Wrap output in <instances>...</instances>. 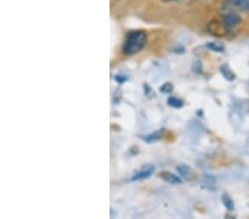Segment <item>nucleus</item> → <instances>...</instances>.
Segmentation results:
<instances>
[{
	"instance_id": "11",
	"label": "nucleus",
	"mask_w": 249,
	"mask_h": 219,
	"mask_svg": "<svg viewBox=\"0 0 249 219\" xmlns=\"http://www.w3.org/2000/svg\"><path fill=\"white\" fill-rule=\"evenodd\" d=\"M162 134H163V130L156 131V132H154L153 134H151V135H148V136H146L144 139H145V141L148 142V143L159 141V139L160 138V136H162Z\"/></svg>"
},
{
	"instance_id": "6",
	"label": "nucleus",
	"mask_w": 249,
	"mask_h": 219,
	"mask_svg": "<svg viewBox=\"0 0 249 219\" xmlns=\"http://www.w3.org/2000/svg\"><path fill=\"white\" fill-rule=\"evenodd\" d=\"M176 169H178V172L182 175L184 178L188 179V181H191V179L194 178V173H193V169L190 166L183 164V165L178 166V168Z\"/></svg>"
},
{
	"instance_id": "13",
	"label": "nucleus",
	"mask_w": 249,
	"mask_h": 219,
	"mask_svg": "<svg viewBox=\"0 0 249 219\" xmlns=\"http://www.w3.org/2000/svg\"><path fill=\"white\" fill-rule=\"evenodd\" d=\"M126 77H123L122 78V75H116L115 77V81L116 82H119V83H123L124 81H126Z\"/></svg>"
},
{
	"instance_id": "8",
	"label": "nucleus",
	"mask_w": 249,
	"mask_h": 219,
	"mask_svg": "<svg viewBox=\"0 0 249 219\" xmlns=\"http://www.w3.org/2000/svg\"><path fill=\"white\" fill-rule=\"evenodd\" d=\"M220 72H222L224 78L228 80V81H232V80H235V78H236L235 73L232 72V71L231 70V67L227 65H223L222 67H220Z\"/></svg>"
},
{
	"instance_id": "9",
	"label": "nucleus",
	"mask_w": 249,
	"mask_h": 219,
	"mask_svg": "<svg viewBox=\"0 0 249 219\" xmlns=\"http://www.w3.org/2000/svg\"><path fill=\"white\" fill-rule=\"evenodd\" d=\"M167 103H168V105L174 107V109H180V107L184 105L183 100H180L178 98H175V97L168 98Z\"/></svg>"
},
{
	"instance_id": "2",
	"label": "nucleus",
	"mask_w": 249,
	"mask_h": 219,
	"mask_svg": "<svg viewBox=\"0 0 249 219\" xmlns=\"http://www.w3.org/2000/svg\"><path fill=\"white\" fill-rule=\"evenodd\" d=\"M223 7L226 10L249 11V0H225Z\"/></svg>"
},
{
	"instance_id": "4",
	"label": "nucleus",
	"mask_w": 249,
	"mask_h": 219,
	"mask_svg": "<svg viewBox=\"0 0 249 219\" xmlns=\"http://www.w3.org/2000/svg\"><path fill=\"white\" fill-rule=\"evenodd\" d=\"M154 170H155L154 166L147 165L145 167H143L142 169H140L138 173L134 174V176L131 178V181L134 182V181H143V179H146L154 173Z\"/></svg>"
},
{
	"instance_id": "7",
	"label": "nucleus",
	"mask_w": 249,
	"mask_h": 219,
	"mask_svg": "<svg viewBox=\"0 0 249 219\" xmlns=\"http://www.w3.org/2000/svg\"><path fill=\"white\" fill-rule=\"evenodd\" d=\"M222 202H223V205L225 206V208H226L228 212H232V210H234L235 205H234V202H232V199L230 195L226 193L223 194Z\"/></svg>"
},
{
	"instance_id": "14",
	"label": "nucleus",
	"mask_w": 249,
	"mask_h": 219,
	"mask_svg": "<svg viewBox=\"0 0 249 219\" xmlns=\"http://www.w3.org/2000/svg\"><path fill=\"white\" fill-rule=\"evenodd\" d=\"M165 1H178V0H165Z\"/></svg>"
},
{
	"instance_id": "5",
	"label": "nucleus",
	"mask_w": 249,
	"mask_h": 219,
	"mask_svg": "<svg viewBox=\"0 0 249 219\" xmlns=\"http://www.w3.org/2000/svg\"><path fill=\"white\" fill-rule=\"evenodd\" d=\"M160 177L165 181L166 183H170V184H180L182 183V179H180L178 176H176L175 174H172L170 172H163L160 173Z\"/></svg>"
},
{
	"instance_id": "1",
	"label": "nucleus",
	"mask_w": 249,
	"mask_h": 219,
	"mask_svg": "<svg viewBox=\"0 0 249 219\" xmlns=\"http://www.w3.org/2000/svg\"><path fill=\"white\" fill-rule=\"evenodd\" d=\"M147 37L144 31H131L123 43L122 52L125 55H133L140 52L146 45Z\"/></svg>"
},
{
	"instance_id": "12",
	"label": "nucleus",
	"mask_w": 249,
	"mask_h": 219,
	"mask_svg": "<svg viewBox=\"0 0 249 219\" xmlns=\"http://www.w3.org/2000/svg\"><path fill=\"white\" fill-rule=\"evenodd\" d=\"M160 92H162V93H165V94L172 93V91H173L172 83H168V82L165 83V84L162 85V87H160Z\"/></svg>"
},
{
	"instance_id": "10",
	"label": "nucleus",
	"mask_w": 249,
	"mask_h": 219,
	"mask_svg": "<svg viewBox=\"0 0 249 219\" xmlns=\"http://www.w3.org/2000/svg\"><path fill=\"white\" fill-rule=\"evenodd\" d=\"M207 48L212 51H215V52H224L225 50V47L222 45V43H218V42L208 43Z\"/></svg>"
},
{
	"instance_id": "3",
	"label": "nucleus",
	"mask_w": 249,
	"mask_h": 219,
	"mask_svg": "<svg viewBox=\"0 0 249 219\" xmlns=\"http://www.w3.org/2000/svg\"><path fill=\"white\" fill-rule=\"evenodd\" d=\"M223 22L228 30L234 29L242 22V18L232 10H228L226 14L223 15Z\"/></svg>"
}]
</instances>
